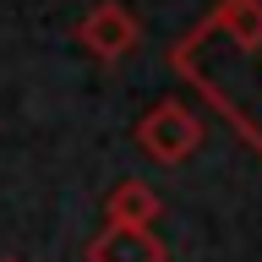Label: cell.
<instances>
[{
	"label": "cell",
	"instance_id": "6da1fadb",
	"mask_svg": "<svg viewBox=\"0 0 262 262\" xmlns=\"http://www.w3.org/2000/svg\"><path fill=\"white\" fill-rule=\"evenodd\" d=\"M169 66L262 153V0H219L175 38Z\"/></svg>",
	"mask_w": 262,
	"mask_h": 262
},
{
	"label": "cell",
	"instance_id": "7a4b0ae2",
	"mask_svg": "<svg viewBox=\"0 0 262 262\" xmlns=\"http://www.w3.org/2000/svg\"><path fill=\"white\" fill-rule=\"evenodd\" d=\"M137 147L147 159H159V164H180V159H191L202 147V120L180 98H159L142 115V126H137Z\"/></svg>",
	"mask_w": 262,
	"mask_h": 262
},
{
	"label": "cell",
	"instance_id": "3957f363",
	"mask_svg": "<svg viewBox=\"0 0 262 262\" xmlns=\"http://www.w3.org/2000/svg\"><path fill=\"white\" fill-rule=\"evenodd\" d=\"M137 38H142V28H137V16H131L120 0H104V6H93V11L77 22V44L88 49L93 60H120V55L137 49Z\"/></svg>",
	"mask_w": 262,
	"mask_h": 262
},
{
	"label": "cell",
	"instance_id": "277c9868",
	"mask_svg": "<svg viewBox=\"0 0 262 262\" xmlns=\"http://www.w3.org/2000/svg\"><path fill=\"white\" fill-rule=\"evenodd\" d=\"M88 262H169L164 241L153 229H126V224H104L88 241Z\"/></svg>",
	"mask_w": 262,
	"mask_h": 262
},
{
	"label": "cell",
	"instance_id": "5b68a950",
	"mask_svg": "<svg viewBox=\"0 0 262 262\" xmlns=\"http://www.w3.org/2000/svg\"><path fill=\"white\" fill-rule=\"evenodd\" d=\"M164 213L159 191L147 186V180H120L110 196H104V224H126V229H153V219Z\"/></svg>",
	"mask_w": 262,
	"mask_h": 262
},
{
	"label": "cell",
	"instance_id": "8992f818",
	"mask_svg": "<svg viewBox=\"0 0 262 262\" xmlns=\"http://www.w3.org/2000/svg\"><path fill=\"white\" fill-rule=\"evenodd\" d=\"M0 262H22V257H0Z\"/></svg>",
	"mask_w": 262,
	"mask_h": 262
}]
</instances>
